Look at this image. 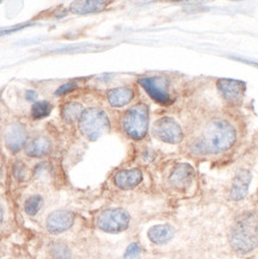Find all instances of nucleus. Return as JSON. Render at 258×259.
<instances>
[{"instance_id":"1","label":"nucleus","mask_w":258,"mask_h":259,"mask_svg":"<svg viewBox=\"0 0 258 259\" xmlns=\"http://www.w3.org/2000/svg\"><path fill=\"white\" fill-rule=\"evenodd\" d=\"M236 139V129L230 122L214 118L204 125L201 136L191 146V151L197 155L218 154L232 147Z\"/></svg>"},{"instance_id":"2","label":"nucleus","mask_w":258,"mask_h":259,"mask_svg":"<svg viewBox=\"0 0 258 259\" xmlns=\"http://www.w3.org/2000/svg\"><path fill=\"white\" fill-rule=\"evenodd\" d=\"M230 242L237 253L253 251L258 245V215L247 211L238 217L231 230Z\"/></svg>"},{"instance_id":"3","label":"nucleus","mask_w":258,"mask_h":259,"mask_svg":"<svg viewBox=\"0 0 258 259\" xmlns=\"http://www.w3.org/2000/svg\"><path fill=\"white\" fill-rule=\"evenodd\" d=\"M110 129V122L107 114L99 109L91 108L82 112L79 118V131L91 141L98 140Z\"/></svg>"},{"instance_id":"4","label":"nucleus","mask_w":258,"mask_h":259,"mask_svg":"<svg viewBox=\"0 0 258 259\" xmlns=\"http://www.w3.org/2000/svg\"><path fill=\"white\" fill-rule=\"evenodd\" d=\"M124 132L134 140H141L148 131V108L147 105L137 104L125 112L122 119Z\"/></svg>"},{"instance_id":"5","label":"nucleus","mask_w":258,"mask_h":259,"mask_svg":"<svg viewBox=\"0 0 258 259\" xmlns=\"http://www.w3.org/2000/svg\"><path fill=\"white\" fill-rule=\"evenodd\" d=\"M129 221L131 218L127 211L120 208H114L101 212L97 219V226L107 233H120L127 230Z\"/></svg>"},{"instance_id":"6","label":"nucleus","mask_w":258,"mask_h":259,"mask_svg":"<svg viewBox=\"0 0 258 259\" xmlns=\"http://www.w3.org/2000/svg\"><path fill=\"white\" fill-rule=\"evenodd\" d=\"M152 131L155 138L166 144H180L183 139V131L180 123L171 117H163L155 121Z\"/></svg>"},{"instance_id":"7","label":"nucleus","mask_w":258,"mask_h":259,"mask_svg":"<svg viewBox=\"0 0 258 259\" xmlns=\"http://www.w3.org/2000/svg\"><path fill=\"white\" fill-rule=\"evenodd\" d=\"M139 84L145 89V91L154 102L159 103V104H170L171 103V97L168 95L167 90V82L164 78H144L139 80Z\"/></svg>"},{"instance_id":"8","label":"nucleus","mask_w":258,"mask_h":259,"mask_svg":"<svg viewBox=\"0 0 258 259\" xmlns=\"http://www.w3.org/2000/svg\"><path fill=\"white\" fill-rule=\"evenodd\" d=\"M245 89L246 85L244 81L233 80V79H220L218 81V90L221 96L232 104H238L241 102L245 94Z\"/></svg>"},{"instance_id":"9","label":"nucleus","mask_w":258,"mask_h":259,"mask_svg":"<svg viewBox=\"0 0 258 259\" xmlns=\"http://www.w3.org/2000/svg\"><path fill=\"white\" fill-rule=\"evenodd\" d=\"M74 215L67 210L53 211L47 219V228L52 233H61L72 227Z\"/></svg>"},{"instance_id":"10","label":"nucleus","mask_w":258,"mask_h":259,"mask_svg":"<svg viewBox=\"0 0 258 259\" xmlns=\"http://www.w3.org/2000/svg\"><path fill=\"white\" fill-rule=\"evenodd\" d=\"M251 183V174L245 168L239 170L234 176L232 185H231L230 198L232 201H241L247 195L249 185Z\"/></svg>"},{"instance_id":"11","label":"nucleus","mask_w":258,"mask_h":259,"mask_svg":"<svg viewBox=\"0 0 258 259\" xmlns=\"http://www.w3.org/2000/svg\"><path fill=\"white\" fill-rule=\"evenodd\" d=\"M26 142L25 129L21 124L13 123L9 125L5 132V145L10 151L16 153L23 148Z\"/></svg>"},{"instance_id":"12","label":"nucleus","mask_w":258,"mask_h":259,"mask_svg":"<svg viewBox=\"0 0 258 259\" xmlns=\"http://www.w3.org/2000/svg\"><path fill=\"white\" fill-rule=\"evenodd\" d=\"M195 171L194 167L189 164H178L176 167L174 168V171L170 175V183L174 185L175 188L183 189L187 188L188 185L193 182Z\"/></svg>"},{"instance_id":"13","label":"nucleus","mask_w":258,"mask_h":259,"mask_svg":"<svg viewBox=\"0 0 258 259\" xmlns=\"http://www.w3.org/2000/svg\"><path fill=\"white\" fill-rule=\"evenodd\" d=\"M142 181V172L139 168L118 171L114 177V183L122 190H129L139 185Z\"/></svg>"},{"instance_id":"14","label":"nucleus","mask_w":258,"mask_h":259,"mask_svg":"<svg viewBox=\"0 0 258 259\" xmlns=\"http://www.w3.org/2000/svg\"><path fill=\"white\" fill-rule=\"evenodd\" d=\"M175 231L171 226L168 225H157L151 227L148 230V239L153 242V244L157 245H163L166 244L174 238Z\"/></svg>"},{"instance_id":"15","label":"nucleus","mask_w":258,"mask_h":259,"mask_svg":"<svg viewBox=\"0 0 258 259\" xmlns=\"http://www.w3.org/2000/svg\"><path fill=\"white\" fill-rule=\"evenodd\" d=\"M107 4V2H102V0H84V2L72 3L69 10L75 15H88V13L101 11Z\"/></svg>"},{"instance_id":"16","label":"nucleus","mask_w":258,"mask_h":259,"mask_svg":"<svg viewBox=\"0 0 258 259\" xmlns=\"http://www.w3.org/2000/svg\"><path fill=\"white\" fill-rule=\"evenodd\" d=\"M134 97L133 90L129 88H117L111 90L108 94V101L109 104L114 108H121L128 104Z\"/></svg>"},{"instance_id":"17","label":"nucleus","mask_w":258,"mask_h":259,"mask_svg":"<svg viewBox=\"0 0 258 259\" xmlns=\"http://www.w3.org/2000/svg\"><path fill=\"white\" fill-rule=\"evenodd\" d=\"M51 151V142L46 138H37L26 147V154L34 158H42Z\"/></svg>"},{"instance_id":"18","label":"nucleus","mask_w":258,"mask_h":259,"mask_svg":"<svg viewBox=\"0 0 258 259\" xmlns=\"http://www.w3.org/2000/svg\"><path fill=\"white\" fill-rule=\"evenodd\" d=\"M82 112H84V110H82V105L80 103L72 102L62 108V117H64L65 121L72 123V122L77 121L81 117Z\"/></svg>"},{"instance_id":"19","label":"nucleus","mask_w":258,"mask_h":259,"mask_svg":"<svg viewBox=\"0 0 258 259\" xmlns=\"http://www.w3.org/2000/svg\"><path fill=\"white\" fill-rule=\"evenodd\" d=\"M42 204H43V200L41 196L38 195L31 196V197H29L24 203L25 212L26 214L31 215V217L32 215H36L39 211V209H41Z\"/></svg>"},{"instance_id":"20","label":"nucleus","mask_w":258,"mask_h":259,"mask_svg":"<svg viewBox=\"0 0 258 259\" xmlns=\"http://www.w3.org/2000/svg\"><path fill=\"white\" fill-rule=\"evenodd\" d=\"M51 254L54 259H69L71 250L64 242H55L51 246Z\"/></svg>"},{"instance_id":"21","label":"nucleus","mask_w":258,"mask_h":259,"mask_svg":"<svg viewBox=\"0 0 258 259\" xmlns=\"http://www.w3.org/2000/svg\"><path fill=\"white\" fill-rule=\"evenodd\" d=\"M52 106L48 102L42 101V102H36L34 105H32L31 112H32V117L35 119H39L46 117L51 114Z\"/></svg>"},{"instance_id":"22","label":"nucleus","mask_w":258,"mask_h":259,"mask_svg":"<svg viewBox=\"0 0 258 259\" xmlns=\"http://www.w3.org/2000/svg\"><path fill=\"white\" fill-rule=\"evenodd\" d=\"M141 254V247L137 242H133L127 247L124 252V259H139Z\"/></svg>"},{"instance_id":"23","label":"nucleus","mask_w":258,"mask_h":259,"mask_svg":"<svg viewBox=\"0 0 258 259\" xmlns=\"http://www.w3.org/2000/svg\"><path fill=\"white\" fill-rule=\"evenodd\" d=\"M25 174H26V167L23 162H16L13 165V175L15 177L19 179V181H23L25 178Z\"/></svg>"},{"instance_id":"24","label":"nucleus","mask_w":258,"mask_h":259,"mask_svg":"<svg viewBox=\"0 0 258 259\" xmlns=\"http://www.w3.org/2000/svg\"><path fill=\"white\" fill-rule=\"evenodd\" d=\"M77 88V85L74 84V82H66L65 85L60 86V88L58 89V91H56V95L58 96H62L65 94H68V92L73 91V90Z\"/></svg>"},{"instance_id":"25","label":"nucleus","mask_w":258,"mask_h":259,"mask_svg":"<svg viewBox=\"0 0 258 259\" xmlns=\"http://www.w3.org/2000/svg\"><path fill=\"white\" fill-rule=\"evenodd\" d=\"M25 98H26V101H29V102H35L36 98H37V94H36L35 91H26Z\"/></svg>"},{"instance_id":"26","label":"nucleus","mask_w":258,"mask_h":259,"mask_svg":"<svg viewBox=\"0 0 258 259\" xmlns=\"http://www.w3.org/2000/svg\"><path fill=\"white\" fill-rule=\"evenodd\" d=\"M3 218H4V210H3V207L0 205V224H2Z\"/></svg>"}]
</instances>
